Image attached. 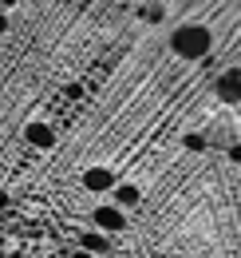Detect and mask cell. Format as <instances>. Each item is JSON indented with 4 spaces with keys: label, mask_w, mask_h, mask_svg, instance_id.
Masks as SVG:
<instances>
[{
    "label": "cell",
    "mask_w": 241,
    "mask_h": 258,
    "mask_svg": "<svg viewBox=\"0 0 241 258\" xmlns=\"http://www.w3.org/2000/svg\"><path fill=\"white\" fill-rule=\"evenodd\" d=\"M186 147H190V151H198V147H206V139H202V135H186Z\"/></svg>",
    "instance_id": "cell-9"
},
{
    "label": "cell",
    "mask_w": 241,
    "mask_h": 258,
    "mask_svg": "<svg viewBox=\"0 0 241 258\" xmlns=\"http://www.w3.org/2000/svg\"><path fill=\"white\" fill-rule=\"evenodd\" d=\"M8 32V12H4V8H0V36Z\"/></svg>",
    "instance_id": "cell-12"
},
{
    "label": "cell",
    "mask_w": 241,
    "mask_h": 258,
    "mask_svg": "<svg viewBox=\"0 0 241 258\" xmlns=\"http://www.w3.org/2000/svg\"><path fill=\"white\" fill-rule=\"evenodd\" d=\"M139 16H143V20H151V24H162V20H166V4H158V0H154V4H143V12H139Z\"/></svg>",
    "instance_id": "cell-8"
},
{
    "label": "cell",
    "mask_w": 241,
    "mask_h": 258,
    "mask_svg": "<svg viewBox=\"0 0 241 258\" xmlns=\"http://www.w3.org/2000/svg\"><path fill=\"white\" fill-rule=\"evenodd\" d=\"M67 258H95V254H91V250H83V246H79V250H67Z\"/></svg>",
    "instance_id": "cell-11"
},
{
    "label": "cell",
    "mask_w": 241,
    "mask_h": 258,
    "mask_svg": "<svg viewBox=\"0 0 241 258\" xmlns=\"http://www.w3.org/2000/svg\"><path fill=\"white\" fill-rule=\"evenodd\" d=\"M8 207H12V195H8V191H0V215H4Z\"/></svg>",
    "instance_id": "cell-10"
},
{
    "label": "cell",
    "mask_w": 241,
    "mask_h": 258,
    "mask_svg": "<svg viewBox=\"0 0 241 258\" xmlns=\"http://www.w3.org/2000/svg\"><path fill=\"white\" fill-rule=\"evenodd\" d=\"M115 179H119V175H115L111 167H87V171H83V187H87V191H111Z\"/></svg>",
    "instance_id": "cell-6"
},
{
    "label": "cell",
    "mask_w": 241,
    "mask_h": 258,
    "mask_svg": "<svg viewBox=\"0 0 241 258\" xmlns=\"http://www.w3.org/2000/svg\"><path fill=\"white\" fill-rule=\"evenodd\" d=\"M91 226L115 238V234H123V230H127V211H123V207H115V203H99V207L91 211Z\"/></svg>",
    "instance_id": "cell-2"
},
{
    "label": "cell",
    "mask_w": 241,
    "mask_h": 258,
    "mask_svg": "<svg viewBox=\"0 0 241 258\" xmlns=\"http://www.w3.org/2000/svg\"><path fill=\"white\" fill-rule=\"evenodd\" d=\"M170 52H174L178 60H190V64L210 60V52H213V32L206 28V24H178V28L170 32Z\"/></svg>",
    "instance_id": "cell-1"
},
{
    "label": "cell",
    "mask_w": 241,
    "mask_h": 258,
    "mask_svg": "<svg viewBox=\"0 0 241 258\" xmlns=\"http://www.w3.org/2000/svg\"><path fill=\"white\" fill-rule=\"evenodd\" d=\"M79 246H83V250H91V254H103V250L111 246V234H103V230H95V226H91L87 234L79 238Z\"/></svg>",
    "instance_id": "cell-7"
},
{
    "label": "cell",
    "mask_w": 241,
    "mask_h": 258,
    "mask_svg": "<svg viewBox=\"0 0 241 258\" xmlns=\"http://www.w3.org/2000/svg\"><path fill=\"white\" fill-rule=\"evenodd\" d=\"M213 92H217V99H221L225 107H233V103H237V68H225V72L217 76Z\"/></svg>",
    "instance_id": "cell-5"
},
{
    "label": "cell",
    "mask_w": 241,
    "mask_h": 258,
    "mask_svg": "<svg viewBox=\"0 0 241 258\" xmlns=\"http://www.w3.org/2000/svg\"><path fill=\"white\" fill-rule=\"evenodd\" d=\"M24 143L36 147V151H52L56 147V127L48 119H32L28 127H24Z\"/></svg>",
    "instance_id": "cell-3"
},
{
    "label": "cell",
    "mask_w": 241,
    "mask_h": 258,
    "mask_svg": "<svg viewBox=\"0 0 241 258\" xmlns=\"http://www.w3.org/2000/svg\"><path fill=\"white\" fill-rule=\"evenodd\" d=\"M111 203L123 207V211H131V207H139V203H143V187H139V183H131V179H115V187H111Z\"/></svg>",
    "instance_id": "cell-4"
},
{
    "label": "cell",
    "mask_w": 241,
    "mask_h": 258,
    "mask_svg": "<svg viewBox=\"0 0 241 258\" xmlns=\"http://www.w3.org/2000/svg\"><path fill=\"white\" fill-rule=\"evenodd\" d=\"M0 258H8V254H4V250H0Z\"/></svg>",
    "instance_id": "cell-13"
}]
</instances>
